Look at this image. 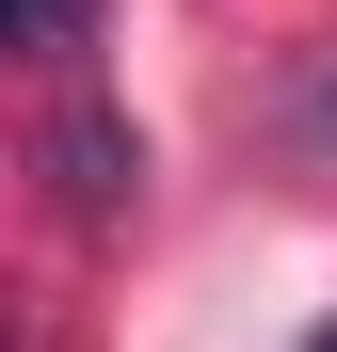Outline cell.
I'll list each match as a JSON object with an SVG mask.
<instances>
[{
  "label": "cell",
  "mask_w": 337,
  "mask_h": 352,
  "mask_svg": "<svg viewBox=\"0 0 337 352\" xmlns=\"http://www.w3.org/2000/svg\"><path fill=\"white\" fill-rule=\"evenodd\" d=\"M305 144H337V65H321V80H305Z\"/></svg>",
  "instance_id": "3"
},
{
  "label": "cell",
  "mask_w": 337,
  "mask_h": 352,
  "mask_svg": "<svg viewBox=\"0 0 337 352\" xmlns=\"http://www.w3.org/2000/svg\"><path fill=\"white\" fill-rule=\"evenodd\" d=\"M17 32L48 48V65H81V48H96V0H17Z\"/></svg>",
  "instance_id": "2"
},
{
  "label": "cell",
  "mask_w": 337,
  "mask_h": 352,
  "mask_svg": "<svg viewBox=\"0 0 337 352\" xmlns=\"http://www.w3.org/2000/svg\"><path fill=\"white\" fill-rule=\"evenodd\" d=\"M48 192H65L81 224H129V192H145L129 112H96V96H65V112H48Z\"/></svg>",
  "instance_id": "1"
}]
</instances>
